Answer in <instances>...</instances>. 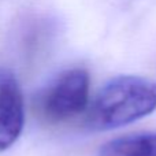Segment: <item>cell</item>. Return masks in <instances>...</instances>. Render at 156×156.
<instances>
[{
  "label": "cell",
  "mask_w": 156,
  "mask_h": 156,
  "mask_svg": "<svg viewBox=\"0 0 156 156\" xmlns=\"http://www.w3.org/2000/svg\"><path fill=\"white\" fill-rule=\"evenodd\" d=\"M156 110V81L138 76L110 80L97 93L86 116L93 130H112L143 119Z\"/></svg>",
  "instance_id": "1"
},
{
  "label": "cell",
  "mask_w": 156,
  "mask_h": 156,
  "mask_svg": "<svg viewBox=\"0 0 156 156\" xmlns=\"http://www.w3.org/2000/svg\"><path fill=\"white\" fill-rule=\"evenodd\" d=\"M89 74L83 69H70L59 74L37 100L40 115L49 122L67 121L83 112L89 101Z\"/></svg>",
  "instance_id": "2"
},
{
  "label": "cell",
  "mask_w": 156,
  "mask_h": 156,
  "mask_svg": "<svg viewBox=\"0 0 156 156\" xmlns=\"http://www.w3.org/2000/svg\"><path fill=\"white\" fill-rule=\"evenodd\" d=\"M25 125V103L18 80L0 67V152L19 138Z\"/></svg>",
  "instance_id": "3"
},
{
  "label": "cell",
  "mask_w": 156,
  "mask_h": 156,
  "mask_svg": "<svg viewBox=\"0 0 156 156\" xmlns=\"http://www.w3.org/2000/svg\"><path fill=\"white\" fill-rule=\"evenodd\" d=\"M99 156H156V132L114 138L101 147Z\"/></svg>",
  "instance_id": "4"
}]
</instances>
